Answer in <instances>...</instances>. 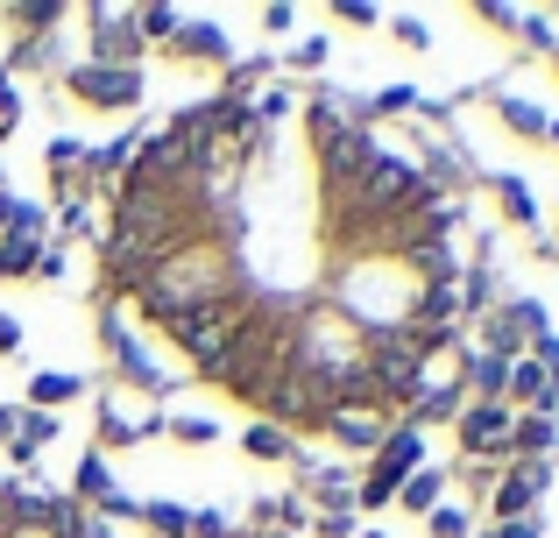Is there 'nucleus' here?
<instances>
[{
    "label": "nucleus",
    "mask_w": 559,
    "mask_h": 538,
    "mask_svg": "<svg viewBox=\"0 0 559 538\" xmlns=\"http://www.w3.org/2000/svg\"><path fill=\"white\" fill-rule=\"evenodd\" d=\"M107 206L99 312L128 304L270 432L369 454L432 397L461 319V206L333 85L276 79L170 113Z\"/></svg>",
    "instance_id": "obj_1"
},
{
    "label": "nucleus",
    "mask_w": 559,
    "mask_h": 538,
    "mask_svg": "<svg viewBox=\"0 0 559 538\" xmlns=\"http://www.w3.org/2000/svg\"><path fill=\"white\" fill-rule=\"evenodd\" d=\"M0 538H107V531L85 517V503L0 475Z\"/></svg>",
    "instance_id": "obj_2"
},
{
    "label": "nucleus",
    "mask_w": 559,
    "mask_h": 538,
    "mask_svg": "<svg viewBox=\"0 0 559 538\" xmlns=\"http://www.w3.org/2000/svg\"><path fill=\"white\" fill-rule=\"evenodd\" d=\"M411 468H418V426H396L390 440L376 446V468H369V482H361V503H390V489H404L411 482Z\"/></svg>",
    "instance_id": "obj_3"
},
{
    "label": "nucleus",
    "mask_w": 559,
    "mask_h": 538,
    "mask_svg": "<svg viewBox=\"0 0 559 538\" xmlns=\"http://www.w3.org/2000/svg\"><path fill=\"white\" fill-rule=\"evenodd\" d=\"M64 85L85 99V107H135L142 99V71L135 64H79Z\"/></svg>",
    "instance_id": "obj_4"
},
{
    "label": "nucleus",
    "mask_w": 559,
    "mask_h": 538,
    "mask_svg": "<svg viewBox=\"0 0 559 538\" xmlns=\"http://www.w3.org/2000/svg\"><path fill=\"white\" fill-rule=\"evenodd\" d=\"M546 497V461H524V468H510V482L496 489V525H524V511Z\"/></svg>",
    "instance_id": "obj_5"
},
{
    "label": "nucleus",
    "mask_w": 559,
    "mask_h": 538,
    "mask_svg": "<svg viewBox=\"0 0 559 538\" xmlns=\"http://www.w3.org/2000/svg\"><path fill=\"white\" fill-rule=\"evenodd\" d=\"M461 446L467 454H510V411L503 404H475L461 418Z\"/></svg>",
    "instance_id": "obj_6"
},
{
    "label": "nucleus",
    "mask_w": 559,
    "mask_h": 538,
    "mask_svg": "<svg viewBox=\"0 0 559 538\" xmlns=\"http://www.w3.org/2000/svg\"><path fill=\"white\" fill-rule=\"evenodd\" d=\"M43 263H50V276H57V249H50V241H28V235L0 241V276H36Z\"/></svg>",
    "instance_id": "obj_7"
},
{
    "label": "nucleus",
    "mask_w": 559,
    "mask_h": 538,
    "mask_svg": "<svg viewBox=\"0 0 559 538\" xmlns=\"http://www.w3.org/2000/svg\"><path fill=\"white\" fill-rule=\"evenodd\" d=\"M552 440H559V432H552V418H546V411H532L524 426H510V446H518V454H546Z\"/></svg>",
    "instance_id": "obj_8"
},
{
    "label": "nucleus",
    "mask_w": 559,
    "mask_h": 538,
    "mask_svg": "<svg viewBox=\"0 0 559 538\" xmlns=\"http://www.w3.org/2000/svg\"><path fill=\"white\" fill-rule=\"evenodd\" d=\"M496 113H503L510 128H524V135H552V121L538 107H524V99H496Z\"/></svg>",
    "instance_id": "obj_9"
},
{
    "label": "nucleus",
    "mask_w": 559,
    "mask_h": 538,
    "mask_svg": "<svg viewBox=\"0 0 559 538\" xmlns=\"http://www.w3.org/2000/svg\"><path fill=\"white\" fill-rule=\"evenodd\" d=\"M64 397H79V375H36L28 383V404H64Z\"/></svg>",
    "instance_id": "obj_10"
},
{
    "label": "nucleus",
    "mask_w": 559,
    "mask_h": 538,
    "mask_svg": "<svg viewBox=\"0 0 559 538\" xmlns=\"http://www.w3.org/2000/svg\"><path fill=\"white\" fill-rule=\"evenodd\" d=\"M496 192L510 199V220H524V227L538 220V206H532V192H524V178H503V184H496Z\"/></svg>",
    "instance_id": "obj_11"
},
{
    "label": "nucleus",
    "mask_w": 559,
    "mask_h": 538,
    "mask_svg": "<svg viewBox=\"0 0 559 538\" xmlns=\"http://www.w3.org/2000/svg\"><path fill=\"white\" fill-rule=\"evenodd\" d=\"M439 503V475H411L404 482V511H432Z\"/></svg>",
    "instance_id": "obj_12"
},
{
    "label": "nucleus",
    "mask_w": 559,
    "mask_h": 538,
    "mask_svg": "<svg viewBox=\"0 0 559 538\" xmlns=\"http://www.w3.org/2000/svg\"><path fill=\"white\" fill-rule=\"evenodd\" d=\"M142 517H150L156 531H170V538H185V525H191V517H185V511H170V503H150Z\"/></svg>",
    "instance_id": "obj_13"
},
{
    "label": "nucleus",
    "mask_w": 559,
    "mask_h": 538,
    "mask_svg": "<svg viewBox=\"0 0 559 538\" xmlns=\"http://www.w3.org/2000/svg\"><path fill=\"white\" fill-rule=\"evenodd\" d=\"M248 454H255V461H270V454H290V440H284V432H270V426H262V432H248Z\"/></svg>",
    "instance_id": "obj_14"
},
{
    "label": "nucleus",
    "mask_w": 559,
    "mask_h": 538,
    "mask_svg": "<svg viewBox=\"0 0 559 538\" xmlns=\"http://www.w3.org/2000/svg\"><path fill=\"white\" fill-rule=\"evenodd\" d=\"M432 538H467V517L461 511H432Z\"/></svg>",
    "instance_id": "obj_15"
},
{
    "label": "nucleus",
    "mask_w": 559,
    "mask_h": 538,
    "mask_svg": "<svg viewBox=\"0 0 559 538\" xmlns=\"http://www.w3.org/2000/svg\"><path fill=\"white\" fill-rule=\"evenodd\" d=\"M14 347H22V326H14V319L0 312V355H14Z\"/></svg>",
    "instance_id": "obj_16"
},
{
    "label": "nucleus",
    "mask_w": 559,
    "mask_h": 538,
    "mask_svg": "<svg viewBox=\"0 0 559 538\" xmlns=\"http://www.w3.org/2000/svg\"><path fill=\"white\" fill-rule=\"evenodd\" d=\"M496 538H538V525H496Z\"/></svg>",
    "instance_id": "obj_17"
}]
</instances>
